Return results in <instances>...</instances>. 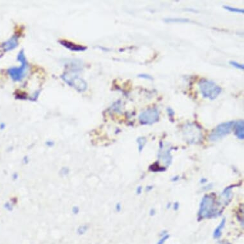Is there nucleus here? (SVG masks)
I'll return each instance as SVG.
<instances>
[{"label":"nucleus","mask_w":244,"mask_h":244,"mask_svg":"<svg viewBox=\"0 0 244 244\" xmlns=\"http://www.w3.org/2000/svg\"><path fill=\"white\" fill-rule=\"evenodd\" d=\"M171 150L172 148L169 144L160 142L158 153V158L161 160L166 167H168L172 162V158L171 153Z\"/></svg>","instance_id":"0eeeda50"},{"label":"nucleus","mask_w":244,"mask_h":244,"mask_svg":"<svg viewBox=\"0 0 244 244\" xmlns=\"http://www.w3.org/2000/svg\"><path fill=\"white\" fill-rule=\"evenodd\" d=\"M17 59L19 61L21 62L22 66L20 68H12L8 70V73L10 77L14 79V81H20L21 80L24 76L25 75L26 71V61L25 55L23 54V52H20L19 55L17 57Z\"/></svg>","instance_id":"423d86ee"},{"label":"nucleus","mask_w":244,"mask_h":244,"mask_svg":"<svg viewBox=\"0 0 244 244\" xmlns=\"http://www.w3.org/2000/svg\"><path fill=\"white\" fill-rule=\"evenodd\" d=\"M219 215L220 211L217 207L214 196L212 194L205 195L202 198L199 205L198 215L199 221L205 219L215 218Z\"/></svg>","instance_id":"f257e3e1"},{"label":"nucleus","mask_w":244,"mask_h":244,"mask_svg":"<svg viewBox=\"0 0 244 244\" xmlns=\"http://www.w3.org/2000/svg\"><path fill=\"white\" fill-rule=\"evenodd\" d=\"M183 135L190 143H198L202 139V133L199 127L194 123H187L183 127Z\"/></svg>","instance_id":"20e7f679"},{"label":"nucleus","mask_w":244,"mask_h":244,"mask_svg":"<svg viewBox=\"0 0 244 244\" xmlns=\"http://www.w3.org/2000/svg\"><path fill=\"white\" fill-rule=\"evenodd\" d=\"M142 187L141 186L138 187V188H137V194H140L141 193V192H142Z\"/></svg>","instance_id":"6ab92c4d"},{"label":"nucleus","mask_w":244,"mask_h":244,"mask_svg":"<svg viewBox=\"0 0 244 244\" xmlns=\"http://www.w3.org/2000/svg\"><path fill=\"white\" fill-rule=\"evenodd\" d=\"M138 76L141 79H144L149 80V81L153 80V77H152V75H150L149 74H140L138 75Z\"/></svg>","instance_id":"f3484780"},{"label":"nucleus","mask_w":244,"mask_h":244,"mask_svg":"<svg viewBox=\"0 0 244 244\" xmlns=\"http://www.w3.org/2000/svg\"><path fill=\"white\" fill-rule=\"evenodd\" d=\"M233 187H235V186H229L228 187H226L224 190V191L222 192V197L223 198V199L225 200V201H229L230 199H231L232 198V190L233 189Z\"/></svg>","instance_id":"9b49d317"},{"label":"nucleus","mask_w":244,"mask_h":244,"mask_svg":"<svg viewBox=\"0 0 244 244\" xmlns=\"http://www.w3.org/2000/svg\"><path fill=\"white\" fill-rule=\"evenodd\" d=\"M146 141L147 140L145 137H139L137 139V143H138V150L140 153L143 150L145 145L146 144Z\"/></svg>","instance_id":"f8f14e48"},{"label":"nucleus","mask_w":244,"mask_h":244,"mask_svg":"<svg viewBox=\"0 0 244 244\" xmlns=\"http://www.w3.org/2000/svg\"><path fill=\"white\" fill-rule=\"evenodd\" d=\"M229 63L231 65L232 67H233L237 69L240 70H244V66L243 64H240L239 62H235V61H230Z\"/></svg>","instance_id":"2eb2a0df"},{"label":"nucleus","mask_w":244,"mask_h":244,"mask_svg":"<svg viewBox=\"0 0 244 244\" xmlns=\"http://www.w3.org/2000/svg\"><path fill=\"white\" fill-rule=\"evenodd\" d=\"M138 119L141 124L150 125L159 120V112L156 108H149L141 112Z\"/></svg>","instance_id":"39448f33"},{"label":"nucleus","mask_w":244,"mask_h":244,"mask_svg":"<svg viewBox=\"0 0 244 244\" xmlns=\"http://www.w3.org/2000/svg\"><path fill=\"white\" fill-rule=\"evenodd\" d=\"M167 111H168V115H169L170 117H172V116H173L175 115L174 110L172 109V108H167Z\"/></svg>","instance_id":"a211bd4d"},{"label":"nucleus","mask_w":244,"mask_h":244,"mask_svg":"<svg viewBox=\"0 0 244 244\" xmlns=\"http://www.w3.org/2000/svg\"><path fill=\"white\" fill-rule=\"evenodd\" d=\"M234 123L235 122L230 121L219 124L213 129L209 135V139L211 141H217L224 138L225 136L231 133L232 130L233 129Z\"/></svg>","instance_id":"7ed1b4c3"},{"label":"nucleus","mask_w":244,"mask_h":244,"mask_svg":"<svg viewBox=\"0 0 244 244\" xmlns=\"http://www.w3.org/2000/svg\"><path fill=\"white\" fill-rule=\"evenodd\" d=\"M155 210L154 209H152L150 211V215L153 216V215H155Z\"/></svg>","instance_id":"4be33fe9"},{"label":"nucleus","mask_w":244,"mask_h":244,"mask_svg":"<svg viewBox=\"0 0 244 244\" xmlns=\"http://www.w3.org/2000/svg\"><path fill=\"white\" fill-rule=\"evenodd\" d=\"M223 8L226 10L231 12L241 14H243V13H244L243 9H242V8H235V7H230V6H228V5H224Z\"/></svg>","instance_id":"ddd939ff"},{"label":"nucleus","mask_w":244,"mask_h":244,"mask_svg":"<svg viewBox=\"0 0 244 244\" xmlns=\"http://www.w3.org/2000/svg\"><path fill=\"white\" fill-rule=\"evenodd\" d=\"M17 46V40L15 37L12 38L9 40L5 42L2 45L4 51H8L14 49Z\"/></svg>","instance_id":"1a4fd4ad"},{"label":"nucleus","mask_w":244,"mask_h":244,"mask_svg":"<svg viewBox=\"0 0 244 244\" xmlns=\"http://www.w3.org/2000/svg\"><path fill=\"white\" fill-rule=\"evenodd\" d=\"M219 244H230V243L226 242H221V243H219Z\"/></svg>","instance_id":"5701e85b"},{"label":"nucleus","mask_w":244,"mask_h":244,"mask_svg":"<svg viewBox=\"0 0 244 244\" xmlns=\"http://www.w3.org/2000/svg\"><path fill=\"white\" fill-rule=\"evenodd\" d=\"M233 129L235 130V135L239 139H244V122L243 120L235 122Z\"/></svg>","instance_id":"6e6552de"},{"label":"nucleus","mask_w":244,"mask_h":244,"mask_svg":"<svg viewBox=\"0 0 244 244\" xmlns=\"http://www.w3.org/2000/svg\"><path fill=\"white\" fill-rule=\"evenodd\" d=\"M199 88L203 97L210 100H215L222 92V88L210 80L201 79L199 82Z\"/></svg>","instance_id":"f03ea898"},{"label":"nucleus","mask_w":244,"mask_h":244,"mask_svg":"<svg viewBox=\"0 0 244 244\" xmlns=\"http://www.w3.org/2000/svg\"><path fill=\"white\" fill-rule=\"evenodd\" d=\"M169 238V235L165 232L164 234L162 235L161 239H160L157 244H164L165 242L167 241V240Z\"/></svg>","instance_id":"dca6fc26"},{"label":"nucleus","mask_w":244,"mask_h":244,"mask_svg":"<svg viewBox=\"0 0 244 244\" xmlns=\"http://www.w3.org/2000/svg\"><path fill=\"white\" fill-rule=\"evenodd\" d=\"M226 222V219H225V218L222 219L221 222H220V224L217 226V227L215 229V230H214V231H213V235L214 239H219L220 237L221 236L222 231L223 228L225 227Z\"/></svg>","instance_id":"9d476101"},{"label":"nucleus","mask_w":244,"mask_h":244,"mask_svg":"<svg viewBox=\"0 0 244 244\" xmlns=\"http://www.w3.org/2000/svg\"><path fill=\"white\" fill-rule=\"evenodd\" d=\"M167 22H180V23H186L190 22V20L186 19H167L165 20Z\"/></svg>","instance_id":"4468645a"},{"label":"nucleus","mask_w":244,"mask_h":244,"mask_svg":"<svg viewBox=\"0 0 244 244\" xmlns=\"http://www.w3.org/2000/svg\"><path fill=\"white\" fill-rule=\"evenodd\" d=\"M173 208H174V209H175V210H178V208H179V203H174Z\"/></svg>","instance_id":"aec40b11"},{"label":"nucleus","mask_w":244,"mask_h":244,"mask_svg":"<svg viewBox=\"0 0 244 244\" xmlns=\"http://www.w3.org/2000/svg\"><path fill=\"white\" fill-rule=\"evenodd\" d=\"M206 182H207V180H206V179H205V178H201V180H200V182H201V183H202V184L205 183Z\"/></svg>","instance_id":"412c9836"}]
</instances>
